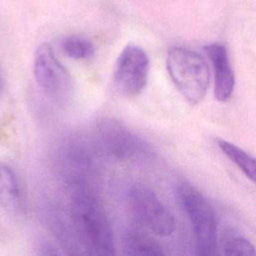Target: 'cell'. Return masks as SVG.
Instances as JSON below:
<instances>
[{
	"label": "cell",
	"mask_w": 256,
	"mask_h": 256,
	"mask_svg": "<svg viewBox=\"0 0 256 256\" xmlns=\"http://www.w3.org/2000/svg\"><path fill=\"white\" fill-rule=\"evenodd\" d=\"M128 203L135 218L156 235L168 236L174 231L173 215L149 187L142 184L132 186Z\"/></svg>",
	"instance_id": "obj_5"
},
{
	"label": "cell",
	"mask_w": 256,
	"mask_h": 256,
	"mask_svg": "<svg viewBox=\"0 0 256 256\" xmlns=\"http://www.w3.org/2000/svg\"><path fill=\"white\" fill-rule=\"evenodd\" d=\"M71 220L79 241L93 254L114 253V235L99 199L84 186L75 187L71 197Z\"/></svg>",
	"instance_id": "obj_1"
},
{
	"label": "cell",
	"mask_w": 256,
	"mask_h": 256,
	"mask_svg": "<svg viewBox=\"0 0 256 256\" xmlns=\"http://www.w3.org/2000/svg\"><path fill=\"white\" fill-rule=\"evenodd\" d=\"M218 146L222 152L233 162L239 169L254 183H256V158L237 147L236 145L226 141L218 140Z\"/></svg>",
	"instance_id": "obj_11"
},
{
	"label": "cell",
	"mask_w": 256,
	"mask_h": 256,
	"mask_svg": "<svg viewBox=\"0 0 256 256\" xmlns=\"http://www.w3.org/2000/svg\"><path fill=\"white\" fill-rule=\"evenodd\" d=\"M215 72V97L220 102L228 101L233 93L235 77L231 68L226 47L220 43H213L205 47Z\"/></svg>",
	"instance_id": "obj_8"
},
{
	"label": "cell",
	"mask_w": 256,
	"mask_h": 256,
	"mask_svg": "<svg viewBox=\"0 0 256 256\" xmlns=\"http://www.w3.org/2000/svg\"><path fill=\"white\" fill-rule=\"evenodd\" d=\"M166 66L170 78L187 102L191 105L202 102L209 86V69L204 57L185 47H172Z\"/></svg>",
	"instance_id": "obj_2"
},
{
	"label": "cell",
	"mask_w": 256,
	"mask_h": 256,
	"mask_svg": "<svg viewBox=\"0 0 256 256\" xmlns=\"http://www.w3.org/2000/svg\"><path fill=\"white\" fill-rule=\"evenodd\" d=\"M97 130L102 147L114 158L132 161L145 158L151 152L142 138L118 120L104 119L99 122Z\"/></svg>",
	"instance_id": "obj_6"
},
{
	"label": "cell",
	"mask_w": 256,
	"mask_h": 256,
	"mask_svg": "<svg viewBox=\"0 0 256 256\" xmlns=\"http://www.w3.org/2000/svg\"><path fill=\"white\" fill-rule=\"evenodd\" d=\"M223 251L225 255L255 256L256 248L245 237L229 232L223 240Z\"/></svg>",
	"instance_id": "obj_13"
},
{
	"label": "cell",
	"mask_w": 256,
	"mask_h": 256,
	"mask_svg": "<svg viewBox=\"0 0 256 256\" xmlns=\"http://www.w3.org/2000/svg\"><path fill=\"white\" fill-rule=\"evenodd\" d=\"M123 252L127 255L157 256L163 255L161 245L150 236L136 231H128L123 238Z\"/></svg>",
	"instance_id": "obj_10"
},
{
	"label": "cell",
	"mask_w": 256,
	"mask_h": 256,
	"mask_svg": "<svg viewBox=\"0 0 256 256\" xmlns=\"http://www.w3.org/2000/svg\"><path fill=\"white\" fill-rule=\"evenodd\" d=\"M33 71L40 88L57 103H66L73 92V81L57 59L52 47L41 44L35 53Z\"/></svg>",
	"instance_id": "obj_4"
},
{
	"label": "cell",
	"mask_w": 256,
	"mask_h": 256,
	"mask_svg": "<svg viewBox=\"0 0 256 256\" xmlns=\"http://www.w3.org/2000/svg\"><path fill=\"white\" fill-rule=\"evenodd\" d=\"M178 197L193 226L198 253L214 255L217 248V226L215 213L208 200L193 186L182 183Z\"/></svg>",
	"instance_id": "obj_3"
},
{
	"label": "cell",
	"mask_w": 256,
	"mask_h": 256,
	"mask_svg": "<svg viewBox=\"0 0 256 256\" xmlns=\"http://www.w3.org/2000/svg\"><path fill=\"white\" fill-rule=\"evenodd\" d=\"M62 49L68 57L75 60L89 59L94 54L93 44L87 38L76 35L65 38Z\"/></svg>",
	"instance_id": "obj_12"
},
{
	"label": "cell",
	"mask_w": 256,
	"mask_h": 256,
	"mask_svg": "<svg viewBox=\"0 0 256 256\" xmlns=\"http://www.w3.org/2000/svg\"><path fill=\"white\" fill-rule=\"evenodd\" d=\"M0 206L12 214H18L23 209L18 178L15 172L4 164H0Z\"/></svg>",
	"instance_id": "obj_9"
},
{
	"label": "cell",
	"mask_w": 256,
	"mask_h": 256,
	"mask_svg": "<svg viewBox=\"0 0 256 256\" xmlns=\"http://www.w3.org/2000/svg\"><path fill=\"white\" fill-rule=\"evenodd\" d=\"M149 59L145 51L134 44L125 46L114 68V82L119 91L128 96L140 94L146 86Z\"/></svg>",
	"instance_id": "obj_7"
}]
</instances>
